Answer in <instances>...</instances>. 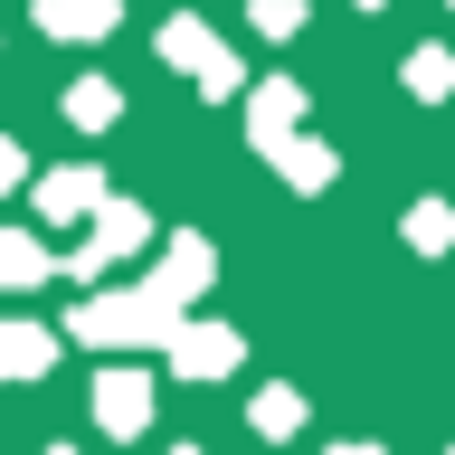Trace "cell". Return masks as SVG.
Here are the masks:
<instances>
[{"label": "cell", "instance_id": "1", "mask_svg": "<svg viewBox=\"0 0 455 455\" xmlns=\"http://www.w3.org/2000/svg\"><path fill=\"white\" fill-rule=\"evenodd\" d=\"M171 323H180V304L171 294H152V284H105V294H85L76 313H67V332L85 341V351H114V361H133V351H162Z\"/></svg>", "mask_w": 455, "mask_h": 455}, {"label": "cell", "instance_id": "2", "mask_svg": "<svg viewBox=\"0 0 455 455\" xmlns=\"http://www.w3.org/2000/svg\"><path fill=\"white\" fill-rule=\"evenodd\" d=\"M142 247H152V209H142V199H114V190H105V199H95V219H85V237L57 256V275L76 284V294H95V284H105L124 256H142Z\"/></svg>", "mask_w": 455, "mask_h": 455}, {"label": "cell", "instance_id": "3", "mask_svg": "<svg viewBox=\"0 0 455 455\" xmlns=\"http://www.w3.org/2000/svg\"><path fill=\"white\" fill-rule=\"evenodd\" d=\"M162 57L199 85V95H209V105H228V95L247 85V67L228 57V38H219L209 20H190V10H180V20H162Z\"/></svg>", "mask_w": 455, "mask_h": 455}, {"label": "cell", "instance_id": "4", "mask_svg": "<svg viewBox=\"0 0 455 455\" xmlns=\"http://www.w3.org/2000/svg\"><path fill=\"white\" fill-rule=\"evenodd\" d=\"M162 361H171V379H228V370L247 361V332H237V323H199V313H180L171 341H162Z\"/></svg>", "mask_w": 455, "mask_h": 455}, {"label": "cell", "instance_id": "5", "mask_svg": "<svg viewBox=\"0 0 455 455\" xmlns=\"http://www.w3.org/2000/svg\"><path fill=\"white\" fill-rule=\"evenodd\" d=\"M95 427H105L114 446L152 436V370H142V361H114V370H95Z\"/></svg>", "mask_w": 455, "mask_h": 455}, {"label": "cell", "instance_id": "6", "mask_svg": "<svg viewBox=\"0 0 455 455\" xmlns=\"http://www.w3.org/2000/svg\"><path fill=\"white\" fill-rule=\"evenodd\" d=\"M95 199H105V171H95V162H57V171H38V180H28L38 228H76V219H95Z\"/></svg>", "mask_w": 455, "mask_h": 455}, {"label": "cell", "instance_id": "7", "mask_svg": "<svg viewBox=\"0 0 455 455\" xmlns=\"http://www.w3.org/2000/svg\"><path fill=\"white\" fill-rule=\"evenodd\" d=\"M209 275H219V247L199 237V228H180V237H162V266H152V294H171V304L190 313V294H209Z\"/></svg>", "mask_w": 455, "mask_h": 455}, {"label": "cell", "instance_id": "8", "mask_svg": "<svg viewBox=\"0 0 455 455\" xmlns=\"http://www.w3.org/2000/svg\"><path fill=\"white\" fill-rule=\"evenodd\" d=\"M256 152H266V171H275L284 190H304V199H323L341 180V152H332V142H313V133H275V142H256Z\"/></svg>", "mask_w": 455, "mask_h": 455}, {"label": "cell", "instance_id": "9", "mask_svg": "<svg viewBox=\"0 0 455 455\" xmlns=\"http://www.w3.org/2000/svg\"><path fill=\"white\" fill-rule=\"evenodd\" d=\"M48 275H57L48 237H38L28 219H0V294H38Z\"/></svg>", "mask_w": 455, "mask_h": 455}, {"label": "cell", "instance_id": "10", "mask_svg": "<svg viewBox=\"0 0 455 455\" xmlns=\"http://www.w3.org/2000/svg\"><path fill=\"white\" fill-rule=\"evenodd\" d=\"M57 341H67V332H48V323H20V313H10V323H0V379H10V389L48 379V370H57Z\"/></svg>", "mask_w": 455, "mask_h": 455}, {"label": "cell", "instance_id": "11", "mask_svg": "<svg viewBox=\"0 0 455 455\" xmlns=\"http://www.w3.org/2000/svg\"><path fill=\"white\" fill-rule=\"evenodd\" d=\"M275 133H304V85L294 76H256L247 85V142H275Z\"/></svg>", "mask_w": 455, "mask_h": 455}, {"label": "cell", "instance_id": "12", "mask_svg": "<svg viewBox=\"0 0 455 455\" xmlns=\"http://www.w3.org/2000/svg\"><path fill=\"white\" fill-rule=\"evenodd\" d=\"M38 28L48 38H114L124 28V0H38Z\"/></svg>", "mask_w": 455, "mask_h": 455}, {"label": "cell", "instance_id": "13", "mask_svg": "<svg viewBox=\"0 0 455 455\" xmlns=\"http://www.w3.org/2000/svg\"><path fill=\"white\" fill-rule=\"evenodd\" d=\"M57 114H67L76 133H114V124H124V85L114 76H76L67 95H57Z\"/></svg>", "mask_w": 455, "mask_h": 455}, {"label": "cell", "instance_id": "14", "mask_svg": "<svg viewBox=\"0 0 455 455\" xmlns=\"http://www.w3.org/2000/svg\"><path fill=\"white\" fill-rule=\"evenodd\" d=\"M408 247L418 256H455V199H408Z\"/></svg>", "mask_w": 455, "mask_h": 455}, {"label": "cell", "instance_id": "15", "mask_svg": "<svg viewBox=\"0 0 455 455\" xmlns=\"http://www.w3.org/2000/svg\"><path fill=\"white\" fill-rule=\"evenodd\" d=\"M398 76H408V95H418V105H446V95H455V48H408V67H398Z\"/></svg>", "mask_w": 455, "mask_h": 455}, {"label": "cell", "instance_id": "16", "mask_svg": "<svg viewBox=\"0 0 455 455\" xmlns=\"http://www.w3.org/2000/svg\"><path fill=\"white\" fill-rule=\"evenodd\" d=\"M247 418H256V436H275V446H284V436H304V389H284V379H275V389H256Z\"/></svg>", "mask_w": 455, "mask_h": 455}, {"label": "cell", "instance_id": "17", "mask_svg": "<svg viewBox=\"0 0 455 455\" xmlns=\"http://www.w3.org/2000/svg\"><path fill=\"white\" fill-rule=\"evenodd\" d=\"M247 28L256 38H294L304 28V0H247Z\"/></svg>", "mask_w": 455, "mask_h": 455}, {"label": "cell", "instance_id": "18", "mask_svg": "<svg viewBox=\"0 0 455 455\" xmlns=\"http://www.w3.org/2000/svg\"><path fill=\"white\" fill-rule=\"evenodd\" d=\"M20 180H28V152H20V142H10V133H0V199L20 190Z\"/></svg>", "mask_w": 455, "mask_h": 455}, {"label": "cell", "instance_id": "19", "mask_svg": "<svg viewBox=\"0 0 455 455\" xmlns=\"http://www.w3.org/2000/svg\"><path fill=\"white\" fill-rule=\"evenodd\" d=\"M323 455H389V446H361V436H351V446H323Z\"/></svg>", "mask_w": 455, "mask_h": 455}, {"label": "cell", "instance_id": "20", "mask_svg": "<svg viewBox=\"0 0 455 455\" xmlns=\"http://www.w3.org/2000/svg\"><path fill=\"white\" fill-rule=\"evenodd\" d=\"M162 455H209V446H162Z\"/></svg>", "mask_w": 455, "mask_h": 455}, {"label": "cell", "instance_id": "21", "mask_svg": "<svg viewBox=\"0 0 455 455\" xmlns=\"http://www.w3.org/2000/svg\"><path fill=\"white\" fill-rule=\"evenodd\" d=\"M361 10H389V0H361Z\"/></svg>", "mask_w": 455, "mask_h": 455}, {"label": "cell", "instance_id": "22", "mask_svg": "<svg viewBox=\"0 0 455 455\" xmlns=\"http://www.w3.org/2000/svg\"><path fill=\"white\" fill-rule=\"evenodd\" d=\"M48 455H76V446H48Z\"/></svg>", "mask_w": 455, "mask_h": 455}, {"label": "cell", "instance_id": "23", "mask_svg": "<svg viewBox=\"0 0 455 455\" xmlns=\"http://www.w3.org/2000/svg\"><path fill=\"white\" fill-rule=\"evenodd\" d=\"M446 10H455V0H446Z\"/></svg>", "mask_w": 455, "mask_h": 455}, {"label": "cell", "instance_id": "24", "mask_svg": "<svg viewBox=\"0 0 455 455\" xmlns=\"http://www.w3.org/2000/svg\"><path fill=\"white\" fill-rule=\"evenodd\" d=\"M446 455H455V446H446Z\"/></svg>", "mask_w": 455, "mask_h": 455}]
</instances>
